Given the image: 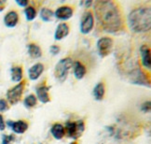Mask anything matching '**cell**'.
<instances>
[{
	"mask_svg": "<svg viewBox=\"0 0 151 144\" xmlns=\"http://www.w3.org/2000/svg\"><path fill=\"white\" fill-rule=\"evenodd\" d=\"M95 16L99 25L108 33L118 32L122 26V19L119 8L112 1L95 2Z\"/></svg>",
	"mask_w": 151,
	"mask_h": 144,
	"instance_id": "1",
	"label": "cell"
},
{
	"mask_svg": "<svg viewBox=\"0 0 151 144\" xmlns=\"http://www.w3.org/2000/svg\"><path fill=\"white\" fill-rule=\"evenodd\" d=\"M128 22L131 30L136 33L147 32L151 27L150 8L142 7L133 9L128 17Z\"/></svg>",
	"mask_w": 151,
	"mask_h": 144,
	"instance_id": "2",
	"label": "cell"
},
{
	"mask_svg": "<svg viewBox=\"0 0 151 144\" xmlns=\"http://www.w3.org/2000/svg\"><path fill=\"white\" fill-rule=\"evenodd\" d=\"M72 66H73V61L71 58L62 59L55 67V70H54L55 77L58 80H60L61 82H63L67 77L68 71L70 70Z\"/></svg>",
	"mask_w": 151,
	"mask_h": 144,
	"instance_id": "3",
	"label": "cell"
},
{
	"mask_svg": "<svg viewBox=\"0 0 151 144\" xmlns=\"http://www.w3.org/2000/svg\"><path fill=\"white\" fill-rule=\"evenodd\" d=\"M65 128L68 137L77 140L82 135L85 129V125L82 121H77V122H67L65 124Z\"/></svg>",
	"mask_w": 151,
	"mask_h": 144,
	"instance_id": "4",
	"label": "cell"
},
{
	"mask_svg": "<svg viewBox=\"0 0 151 144\" xmlns=\"http://www.w3.org/2000/svg\"><path fill=\"white\" fill-rule=\"evenodd\" d=\"M113 47V40L110 38H102L98 40L97 42V48L99 54L102 57H106L110 54V51Z\"/></svg>",
	"mask_w": 151,
	"mask_h": 144,
	"instance_id": "5",
	"label": "cell"
},
{
	"mask_svg": "<svg viewBox=\"0 0 151 144\" xmlns=\"http://www.w3.org/2000/svg\"><path fill=\"white\" fill-rule=\"evenodd\" d=\"M24 83L22 82L8 91L7 97H8V100L9 101L10 104L14 105L16 103L19 102V100L21 99L22 92H24Z\"/></svg>",
	"mask_w": 151,
	"mask_h": 144,
	"instance_id": "6",
	"label": "cell"
},
{
	"mask_svg": "<svg viewBox=\"0 0 151 144\" xmlns=\"http://www.w3.org/2000/svg\"><path fill=\"white\" fill-rule=\"evenodd\" d=\"M94 25V20L93 16L91 12H87L84 14L82 21L80 24V31L83 34H88L91 31V29L93 28Z\"/></svg>",
	"mask_w": 151,
	"mask_h": 144,
	"instance_id": "7",
	"label": "cell"
},
{
	"mask_svg": "<svg viewBox=\"0 0 151 144\" xmlns=\"http://www.w3.org/2000/svg\"><path fill=\"white\" fill-rule=\"evenodd\" d=\"M55 16L60 20H68L73 16V9L69 7H61L55 12Z\"/></svg>",
	"mask_w": 151,
	"mask_h": 144,
	"instance_id": "8",
	"label": "cell"
},
{
	"mask_svg": "<svg viewBox=\"0 0 151 144\" xmlns=\"http://www.w3.org/2000/svg\"><path fill=\"white\" fill-rule=\"evenodd\" d=\"M8 124L11 126L12 130L17 134L24 133L28 128V124L25 122H24V121H18V122H14V123L9 122Z\"/></svg>",
	"mask_w": 151,
	"mask_h": 144,
	"instance_id": "9",
	"label": "cell"
},
{
	"mask_svg": "<svg viewBox=\"0 0 151 144\" xmlns=\"http://www.w3.org/2000/svg\"><path fill=\"white\" fill-rule=\"evenodd\" d=\"M43 70H44V67L42 64H36L29 69V72H28L29 78L33 80L38 79L40 77V75L42 74Z\"/></svg>",
	"mask_w": 151,
	"mask_h": 144,
	"instance_id": "10",
	"label": "cell"
},
{
	"mask_svg": "<svg viewBox=\"0 0 151 144\" xmlns=\"http://www.w3.org/2000/svg\"><path fill=\"white\" fill-rule=\"evenodd\" d=\"M37 96L38 97V99L42 103H48L50 101L49 87H47V86H40V87H37Z\"/></svg>",
	"mask_w": 151,
	"mask_h": 144,
	"instance_id": "11",
	"label": "cell"
},
{
	"mask_svg": "<svg viewBox=\"0 0 151 144\" xmlns=\"http://www.w3.org/2000/svg\"><path fill=\"white\" fill-rule=\"evenodd\" d=\"M141 51V55H142V63L145 67L150 68V50L147 46L144 45L140 49Z\"/></svg>",
	"mask_w": 151,
	"mask_h": 144,
	"instance_id": "12",
	"label": "cell"
},
{
	"mask_svg": "<svg viewBox=\"0 0 151 144\" xmlns=\"http://www.w3.org/2000/svg\"><path fill=\"white\" fill-rule=\"evenodd\" d=\"M69 33V27L66 24H60L58 25L56 32H55V39L60 40L63 39V38H65Z\"/></svg>",
	"mask_w": 151,
	"mask_h": 144,
	"instance_id": "13",
	"label": "cell"
},
{
	"mask_svg": "<svg viewBox=\"0 0 151 144\" xmlns=\"http://www.w3.org/2000/svg\"><path fill=\"white\" fill-rule=\"evenodd\" d=\"M50 132H51L52 136H53L56 140H61V139H63V137L65 136V127H63V125H62L60 124H55L51 127Z\"/></svg>",
	"mask_w": 151,
	"mask_h": 144,
	"instance_id": "14",
	"label": "cell"
},
{
	"mask_svg": "<svg viewBox=\"0 0 151 144\" xmlns=\"http://www.w3.org/2000/svg\"><path fill=\"white\" fill-rule=\"evenodd\" d=\"M5 24L9 27H14L18 22V14L15 11H10L5 17Z\"/></svg>",
	"mask_w": 151,
	"mask_h": 144,
	"instance_id": "15",
	"label": "cell"
},
{
	"mask_svg": "<svg viewBox=\"0 0 151 144\" xmlns=\"http://www.w3.org/2000/svg\"><path fill=\"white\" fill-rule=\"evenodd\" d=\"M86 74V67L79 62H76L74 64V75L78 80L82 79Z\"/></svg>",
	"mask_w": 151,
	"mask_h": 144,
	"instance_id": "16",
	"label": "cell"
},
{
	"mask_svg": "<svg viewBox=\"0 0 151 144\" xmlns=\"http://www.w3.org/2000/svg\"><path fill=\"white\" fill-rule=\"evenodd\" d=\"M93 96L96 100H102L104 96V83H98L93 89Z\"/></svg>",
	"mask_w": 151,
	"mask_h": 144,
	"instance_id": "17",
	"label": "cell"
},
{
	"mask_svg": "<svg viewBox=\"0 0 151 144\" xmlns=\"http://www.w3.org/2000/svg\"><path fill=\"white\" fill-rule=\"evenodd\" d=\"M28 53L33 58H39L42 54V51L40 48L36 44H30L28 46Z\"/></svg>",
	"mask_w": 151,
	"mask_h": 144,
	"instance_id": "18",
	"label": "cell"
},
{
	"mask_svg": "<svg viewBox=\"0 0 151 144\" xmlns=\"http://www.w3.org/2000/svg\"><path fill=\"white\" fill-rule=\"evenodd\" d=\"M11 79L13 82H20L22 79V69L20 67H15L11 69Z\"/></svg>",
	"mask_w": 151,
	"mask_h": 144,
	"instance_id": "19",
	"label": "cell"
},
{
	"mask_svg": "<svg viewBox=\"0 0 151 144\" xmlns=\"http://www.w3.org/2000/svg\"><path fill=\"white\" fill-rule=\"evenodd\" d=\"M40 16L44 22H50L52 20V17H53V12L49 9H42L41 13H40Z\"/></svg>",
	"mask_w": 151,
	"mask_h": 144,
	"instance_id": "20",
	"label": "cell"
},
{
	"mask_svg": "<svg viewBox=\"0 0 151 144\" xmlns=\"http://www.w3.org/2000/svg\"><path fill=\"white\" fill-rule=\"evenodd\" d=\"M36 104H37V98L34 95L28 96L24 99V105L27 108H32L34 106H36Z\"/></svg>",
	"mask_w": 151,
	"mask_h": 144,
	"instance_id": "21",
	"label": "cell"
},
{
	"mask_svg": "<svg viewBox=\"0 0 151 144\" xmlns=\"http://www.w3.org/2000/svg\"><path fill=\"white\" fill-rule=\"evenodd\" d=\"M25 16H26V19L28 21H33L37 16L36 9H35L33 7H28L25 9Z\"/></svg>",
	"mask_w": 151,
	"mask_h": 144,
	"instance_id": "22",
	"label": "cell"
},
{
	"mask_svg": "<svg viewBox=\"0 0 151 144\" xmlns=\"http://www.w3.org/2000/svg\"><path fill=\"white\" fill-rule=\"evenodd\" d=\"M14 140V136L12 135H9V136H7V135H4L3 136V144H10Z\"/></svg>",
	"mask_w": 151,
	"mask_h": 144,
	"instance_id": "23",
	"label": "cell"
},
{
	"mask_svg": "<svg viewBox=\"0 0 151 144\" xmlns=\"http://www.w3.org/2000/svg\"><path fill=\"white\" fill-rule=\"evenodd\" d=\"M8 109V104L4 99H0V111H5Z\"/></svg>",
	"mask_w": 151,
	"mask_h": 144,
	"instance_id": "24",
	"label": "cell"
},
{
	"mask_svg": "<svg viewBox=\"0 0 151 144\" xmlns=\"http://www.w3.org/2000/svg\"><path fill=\"white\" fill-rule=\"evenodd\" d=\"M59 51H60V48L58 47V46H51L50 47V53L52 54H57L58 53H59Z\"/></svg>",
	"mask_w": 151,
	"mask_h": 144,
	"instance_id": "25",
	"label": "cell"
},
{
	"mask_svg": "<svg viewBox=\"0 0 151 144\" xmlns=\"http://www.w3.org/2000/svg\"><path fill=\"white\" fill-rule=\"evenodd\" d=\"M143 111L145 112H148L150 111V102H147V103H145V104L143 105Z\"/></svg>",
	"mask_w": 151,
	"mask_h": 144,
	"instance_id": "26",
	"label": "cell"
},
{
	"mask_svg": "<svg viewBox=\"0 0 151 144\" xmlns=\"http://www.w3.org/2000/svg\"><path fill=\"white\" fill-rule=\"evenodd\" d=\"M16 3L20 5L21 7H26L28 5V1L27 0H18V1H16Z\"/></svg>",
	"mask_w": 151,
	"mask_h": 144,
	"instance_id": "27",
	"label": "cell"
},
{
	"mask_svg": "<svg viewBox=\"0 0 151 144\" xmlns=\"http://www.w3.org/2000/svg\"><path fill=\"white\" fill-rule=\"evenodd\" d=\"M4 129H5V124H4L2 115H0V130H4Z\"/></svg>",
	"mask_w": 151,
	"mask_h": 144,
	"instance_id": "28",
	"label": "cell"
},
{
	"mask_svg": "<svg viewBox=\"0 0 151 144\" xmlns=\"http://www.w3.org/2000/svg\"><path fill=\"white\" fill-rule=\"evenodd\" d=\"M4 9V2L3 1H0V11Z\"/></svg>",
	"mask_w": 151,
	"mask_h": 144,
	"instance_id": "29",
	"label": "cell"
},
{
	"mask_svg": "<svg viewBox=\"0 0 151 144\" xmlns=\"http://www.w3.org/2000/svg\"><path fill=\"white\" fill-rule=\"evenodd\" d=\"M81 4H86V6H89L92 4V1H88V2H81Z\"/></svg>",
	"mask_w": 151,
	"mask_h": 144,
	"instance_id": "30",
	"label": "cell"
}]
</instances>
